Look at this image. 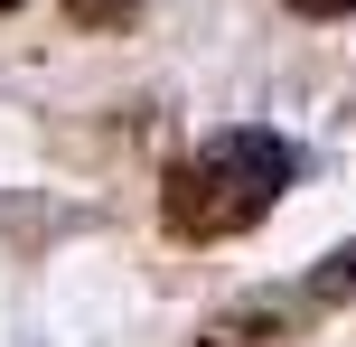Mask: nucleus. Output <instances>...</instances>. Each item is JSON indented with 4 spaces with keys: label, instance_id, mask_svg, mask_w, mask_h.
<instances>
[{
    "label": "nucleus",
    "instance_id": "1",
    "mask_svg": "<svg viewBox=\"0 0 356 347\" xmlns=\"http://www.w3.org/2000/svg\"><path fill=\"white\" fill-rule=\"evenodd\" d=\"M291 179H300V150H291L282 131H263V122H234V131H216V141H197L188 160H169L160 216H169L178 244H234V235H253V225L282 207Z\"/></svg>",
    "mask_w": 356,
    "mask_h": 347
},
{
    "label": "nucleus",
    "instance_id": "4",
    "mask_svg": "<svg viewBox=\"0 0 356 347\" xmlns=\"http://www.w3.org/2000/svg\"><path fill=\"white\" fill-rule=\"evenodd\" d=\"M66 19H75V29H94V38H113V29L141 19V0H66Z\"/></svg>",
    "mask_w": 356,
    "mask_h": 347
},
{
    "label": "nucleus",
    "instance_id": "3",
    "mask_svg": "<svg viewBox=\"0 0 356 347\" xmlns=\"http://www.w3.org/2000/svg\"><path fill=\"white\" fill-rule=\"evenodd\" d=\"M300 291H309V310H338V300H356V244H338V254H328Z\"/></svg>",
    "mask_w": 356,
    "mask_h": 347
},
{
    "label": "nucleus",
    "instance_id": "5",
    "mask_svg": "<svg viewBox=\"0 0 356 347\" xmlns=\"http://www.w3.org/2000/svg\"><path fill=\"white\" fill-rule=\"evenodd\" d=\"M300 19H356V0H291Z\"/></svg>",
    "mask_w": 356,
    "mask_h": 347
},
{
    "label": "nucleus",
    "instance_id": "6",
    "mask_svg": "<svg viewBox=\"0 0 356 347\" xmlns=\"http://www.w3.org/2000/svg\"><path fill=\"white\" fill-rule=\"evenodd\" d=\"M10 10H19V0H0V19H10Z\"/></svg>",
    "mask_w": 356,
    "mask_h": 347
},
{
    "label": "nucleus",
    "instance_id": "2",
    "mask_svg": "<svg viewBox=\"0 0 356 347\" xmlns=\"http://www.w3.org/2000/svg\"><path fill=\"white\" fill-rule=\"evenodd\" d=\"M309 329V291L300 300H244V310H216L207 329H197V347H282Z\"/></svg>",
    "mask_w": 356,
    "mask_h": 347
}]
</instances>
